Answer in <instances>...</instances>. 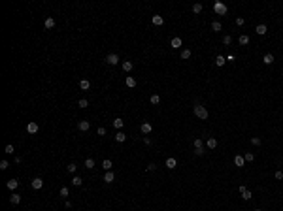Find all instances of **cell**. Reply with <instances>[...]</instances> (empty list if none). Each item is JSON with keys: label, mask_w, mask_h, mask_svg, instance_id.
Instances as JSON below:
<instances>
[{"label": "cell", "mask_w": 283, "mask_h": 211, "mask_svg": "<svg viewBox=\"0 0 283 211\" xmlns=\"http://www.w3.org/2000/svg\"><path fill=\"white\" fill-rule=\"evenodd\" d=\"M85 168L87 170H93L94 168V158H85Z\"/></svg>", "instance_id": "f1b7e54d"}, {"label": "cell", "mask_w": 283, "mask_h": 211, "mask_svg": "<svg viewBox=\"0 0 283 211\" xmlns=\"http://www.w3.org/2000/svg\"><path fill=\"white\" fill-rule=\"evenodd\" d=\"M206 153V151H204V149H194V155H196V157H202V155Z\"/></svg>", "instance_id": "ee69618b"}, {"label": "cell", "mask_w": 283, "mask_h": 211, "mask_svg": "<svg viewBox=\"0 0 283 211\" xmlns=\"http://www.w3.org/2000/svg\"><path fill=\"white\" fill-rule=\"evenodd\" d=\"M55 27V19L53 17H47L45 19V28H53Z\"/></svg>", "instance_id": "1f68e13d"}, {"label": "cell", "mask_w": 283, "mask_h": 211, "mask_svg": "<svg viewBox=\"0 0 283 211\" xmlns=\"http://www.w3.org/2000/svg\"><path fill=\"white\" fill-rule=\"evenodd\" d=\"M8 168H9V162L8 160H2V162H0V170H8Z\"/></svg>", "instance_id": "ab89813d"}, {"label": "cell", "mask_w": 283, "mask_h": 211, "mask_svg": "<svg viewBox=\"0 0 283 211\" xmlns=\"http://www.w3.org/2000/svg\"><path fill=\"white\" fill-rule=\"evenodd\" d=\"M125 83H126V87H130V89H134V87H136V79H134L132 76H126Z\"/></svg>", "instance_id": "2e32d148"}, {"label": "cell", "mask_w": 283, "mask_h": 211, "mask_svg": "<svg viewBox=\"0 0 283 211\" xmlns=\"http://www.w3.org/2000/svg\"><path fill=\"white\" fill-rule=\"evenodd\" d=\"M125 139H126V134H125V132H117V134H115V141H119V143H123Z\"/></svg>", "instance_id": "d4e9b609"}, {"label": "cell", "mask_w": 283, "mask_h": 211, "mask_svg": "<svg viewBox=\"0 0 283 211\" xmlns=\"http://www.w3.org/2000/svg\"><path fill=\"white\" fill-rule=\"evenodd\" d=\"M66 170L70 171V173H74V171L77 170V166H76V164H74V162H70V164H68V166H66Z\"/></svg>", "instance_id": "8d00e7d4"}, {"label": "cell", "mask_w": 283, "mask_h": 211, "mask_svg": "<svg viewBox=\"0 0 283 211\" xmlns=\"http://www.w3.org/2000/svg\"><path fill=\"white\" fill-rule=\"evenodd\" d=\"M234 164L238 168H243V164H245V158H243V155H236L234 157Z\"/></svg>", "instance_id": "ba28073f"}, {"label": "cell", "mask_w": 283, "mask_h": 211, "mask_svg": "<svg viewBox=\"0 0 283 211\" xmlns=\"http://www.w3.org/2000/svg\"><path fill=\"white\" fill-rule=\"evenodd\" d=\"M153 25H157V27H161V25H164V19L161 17V15H153Z\"/></svg>", "instance_id": "d6986e66"}, {"label": "cell", "mask_w": 283, "mask_h": 211, "mask_svg": "<svg viewBox=\"0 0 283 211\" xmlns=\"http://www.w3.org/2000/svg\"><path fill=\"white\" fill-rule=\"evenodd\" d=\"M255 211H262V209H255Z\"/></svg>", "instance_id": "c3c4849f"}, {"label": "cell", "mask_w": 283, "mask_h": 211, "mask_svg": "<svg viewBox=\"0 0 283 211\" xmlns=\"http://www.w3.org/2000/svg\"><path fill=\"white\" fill-rule=\"evenodd\" d=\"M113 128H115V130H121L123 128V125H125V123H123V119H119V117H117V119H113Z\"/></svg>", "instance_id": "5bb4252c"}, {"label": "cell", "mask_w": 283, "mask_h": 211, "mask_svg": "<svg viewBox=\"0 0 283 211\" xmlns=\"http://www.w3.org/2000/svg\"><path fill=\"white\" fill-rule=\"evenodd\" d=\"M225 62H227V58L223 57V55H217L215 57V64L217 66H225Z\"/></svg>", "instance_id": "7402d4cb"}, {"label": "cell", "mask_w": 283, "mask_h": 211, "mask_svg": "<svg viewBox=\"0 0 283 211\" xmlns=\"http://www.w3.org/2000/svg\"><path fill=\"white\" fill-rule=\"evenodd\" d=\"M213 9H215V13H217V15H225L229 8H227L223 2H215V4H213Z\"/></svg>", "instance_id": "3957f363"}, {"label": "cell", "mask_w": 283, "mask_h": 211, "mask_svg": "<svg viewBox=\"0 0 283 211\" xmlns=\"http://www.w3.org/2000/svg\"><path fill=\"white\" fill-rule=\"evenodd\" d=\"M68 194H70V190H68V187H63V189L58 190V196H60V198H68Z\"/></svg>", "instance_id": "f546056e"}, {"label": "cell", "mask_w": 283, "mask_h": 211, "mask_svg": "<svg viewBox=\"0 0 283 211\" xmlns=\"http://www.w3.org/2000/svg\"><path fill=\"white\" fill-rule=\"evenodd\" d=\"M175 166H177V160H175L174 157H170V158L166 160V168H168V170H174Z\"/></svg>", "instance_id": "4fadbf2b"}, {"label": "cell", "mask_w": 283, "mask_h": 211, "mask_svg": "<svg viewBox=\"0 0 283 211\" xmlns=\"http://www.w3.org/2000/svg\"><path fill=\"white\" fill-rule=\"evenodd\" d=\"M96 134H98V136H106V128H104V126H98Z\"/></svg>", "instance_id": "7bdbcfd3"}, {"label": "cell", "mask_w": 283, "mask_h": 211, "mask_svg": "<svg viewBox=\"0 0 283 211\" xmlns=\"http://www.w3.org/2000/svg\"><path fill=\"white\" fill-rule=\"evenodd\" d=\"M230 42H232V38H230L229 34H225V36H223V44H225V45H230Z\"/></svg>", "instance_id": "f35d334b"}, {"label": "cell", "mask_w": 283, "mask_h": 211, "mask_svg": "<svg viewBox=\"0 0 283 211\" xmlns=\"http://www.w3.org/2000/svg\"><path fill=\"white\" fill-rule=\"evenodd\" d=\"M255 32H257V34H259V36H264L266 32H268V27H266V25H257Z\"/></svg>", "instance_id": "30bf717a"}, {"label": "cell", "mask_w": 283, "mask_h": 211, "mask_svg": "<svg viewBox=\"0 0 283 211\" xmlns=\"http://www.w3.org/2000/svg\"><path fill=\"white\" fill-rule=\"evenodd\" d=\"M194 115L198 117V119H208V108L206 106H202V104H194Z\"/></svg>", "instance_id": "6da1fadb"}, {"label": "cell", "mask_w": 283, "mask_h": 211, "mask_svg": "<svg viewBox=\"0 0 283 211\" xmlns=\"http://www.w3.org/2000/svg\"><path fill=\"white\" fill-rule=\"evenodd\" d=\"M132 66H134V64H132V60H125V62H123V70H125V72H130Z\"/></svg>", "instance_id": "4316f807"}, {"label": "cell", "mask_w": 283, "mask_h": 211, "mask_svg": "<svg viewBox=\"0 0 283 211\" xmlns=\"http://www.w3.org/2000/svg\"><path fill=\"white\" fill-rule=\"evenodd\" d=\"M149 102H151V104H153V106H157V104H159V102H161V96H159V94H153V96H151V98H149Z\"/></svg>", "instance_id": "836d02e7"}, {"label": "cell", "mask_w": 283, "mask_h": 211, "mask_svg": "<svg viewBox=\"0 0 283 211\" xmlns=\"http://www.w3.org/2000/svg\"><path fill=\"white\" fill-rule=\"evenodd\" d=\"M181 44H183V42H181V38H172V42H170V45L174 47V49H179Z\"/></svg>", "instance_id": "9a60e30c"}, {"label": "cell", "mask_w": 283, "mask_h": 211, "mask_svg": "<svg viewBox=\"0 0 283 211\" xmlns=\"http://www.w3.org/2000/svg\"><path fill=\"white\" fill-rule=\"evenodd\" d=\"M30 185H32V189L34 190H40L42 187H44V181H42V177H34V179L30 181Z\"/></svg>", "instance_id": "8992f818"}, {"label": "cell", "mask_w": 283, "mask_h": 211, "mask_svg": "<svg viewBox=\"0 0 283 211\" xmlns=\"http://www.w3.org/2000/svg\"><path fill=\"white\" fill-rule=\"evenodd\" d=\"M206 145H208V149H215L217 147V139L215 138H208L206 139Z\"/></svg>", "instance_id": "ac0fdd59"}, {"label": "cell", "mask_w": 283, "mask_h": 211, "mask_svg": "<svg viewBox=\"0 0 283 211\" xmlns=\"http://www.w3.org/2000/svg\"><path fill=\"white\" fill-rule=\"evenodd\" d=\"M4 151H6L8 155H13V151H15V149H13V145H6V149H4Z\"/></svg>", "instance_id": "b9f144b4"}, {"label": "cell", "mask_w": 283, "mask_h": 211, "mask_svg": "<svg viewBox=\"0 0 283 211\" xmlns=\"http://www.w3.org/2000/svg\"><path fill=\"white\" fill-rule=\"evenodd\" d=\"M238 192L242 194V200H251V196H253V192L247 187H243V185H240L238 187Z\"/></svg>", "instance_id": "7a4b0ae2"}, {"label": "cell", "mask_w": 283, "mask_h": 211, "mask_svg": "<svg viewBox=\"0 0 283 211\" xmlns=\"http://www.w3.org/2000/svg\"><path fill=\"white\" fill-rule=\"evenodd\" d=\"M211 30H213V32H221V30H223V25H221L219 21H213V23H211Z\"/></svg>", "instance_id": "44dd1931"}, {"label": "cell", "mask_w": 283, "mask_h": 211, "mask_svg": "<svg viewBox=\"0 0 283 211\" xmlns=\"http://www.w3.org/2000/svg\"><path fill=\"white\" fill-rule=\"evenodd\" d=\"M276 179H283V171H276Z\"/></svg>", "instance_id": "7dc6e473"}, {"label": "cell", "mask_w": 283, "mask_h": 211, "mask_svg": "<svg viewBox=\"0 0 283 211\" xmlns=\"http://www.w3.org/2000/svg\"><path fill=\"white\" fill-rule=\"evenodd\" d=\"M191 55H193V53H191V49H183V51H181V58H183V60L191 58Z\"/></svg>", "instance_id": "d6a6232c"}, {"label": "cell", "mask_w": 283, "mask_h": 211, "mask_svg": "<svg viewBox=\"0 0 283 211\" xmlns=\"http://www.w3.org/2000/svg\"><path fill=\"white\" fill-rule=\"evenodd\" d=\"M77 106H79V108H81V109H85V108H87V106H89V102H87V100H85V98H81V100H79V102H77Z\"/></svg>", "instance_id": "d590c367"}, {"label": "cell", "mask_w": 283, "mask_h": 211, "mask_svg": "<svg viewBox=\"0 0 283 211\" xmlns=\"http://www.w3.org/2000/svg\"><path fill=\"white\" fill-rule=\"evenodd\" d=\"M243 23H245V19H243V17H238V19H236V25H238V27H242Z\"/></svg>", "instance_id": "f6af8a7d"}, {"label": "cell", "mask_w": 283, "mask_h": 211, "mask_svg": "<svg viewBox=\"0 0 283 211\" xmlns=\"http://www.w3.org/2000/svg\"><path fill=\"white\" fill-rule=\"evenodd\" d=\"M147 170H149V171H155V170H157V164H149Z\"/></svg>", "instance_id": "bcb514c9"}, {"label": "cell", "mask_w": 283, "mask_h": 211, "mask_svg": "<svg viewBox=\"0 0 283 211\" xmlns=\"http://www.w3.org/2000/svg\"><path fill=\"white\" fill-rule=\"evenodd\" d=\"M193 11H194V13H200V11H202V4H200V2L193 4Z\"/></svg>", "instance_id": "e575fe53"}, {"label": "cell", "mask_w": 283, "mask_h": 211, "mask_svg": "<svg viewBox=\"0 0 283 211\" xmlns=\"http://www.w3.org/2000/svg\"><path fill=\"white\" fill-rule=\"evenodd\" d=\"M38 130H40V126H38L36 121H30V123L27 125V132H28V134H36Z\"/></svg>", "instance_id": "5b68a950"}, {"label": "cell", "mask_w": 283, "mask_h": 211, "mask_svg": "<svg viewBox=\"0 0 283 211\" xmlns=\"http://www.w3.org/2000/svg\"><path fill=\"white\" fill-rule=\"evenodd\" d=\"M77 128H79L81 132H87L91 128V123L89 121H79V123H77Z\"/></svg>", "instance_id": "9c48e42d"}, {"label": "cell", "mask_w": 283, "mask_h": 211, "mask_svg": "<svg viewBox=\"0 0 283 211\" xmlns=\"http://www.w3.org/2000/svg\"><path fill=\"white\" fill-rule=\"evenodd\" d=\"M9 202L13 204V206L21 204V194H11V196H9Z\"/></svg>", "instance_id": "ffe728a7"}, {"label": "cell", "mask_w": 283, "mask_h": 211, "mask_svg": "<svg viewBox=\"0 0 283 211\" xmlns=\"http://www.w3.org/2000/svg\"><path fill=\"white\" fill-rule=\"evenodd\" d=\"M251 143L253 145H261V138H259V136H253V138H251Z\"/></svg>", "instance_id": "60d3db41"}, {"label": "cell", "mask_w": 283, "mask_h": 211, "mask_svg": "<svg viewBox=\"0 0 283 211\" xmlns=\"http://www.w3.org/2000/svg\"><path fill=\"white\" fill-rule=\"evenodd\" d=\"M262 62H264V64H272V62H274V55L266 53L264 57H262Z\"/></svg>", "instance_id": "603a6c76"}, {"label": "cell", "mask_w": 283, "mask_h": 211, "mask_svg": "<svg viewBox=\"0 0 283 211\" xmlns=\"http://www.w3.org/2000/svg\"><path fill=\"white\" fill-rule=\"evenodd\" d=\"M140 130H142L145 136H147V134H151V132H153V125H151V123H142Z\"/></svg>", "instance_id": "52a82bcc"}, {"label": "cell", "mask_w": 283, "mask_h": 211, "mask_svg": "<svg viewBox=\"0 0 283 211\" xmlns=\"http://www.w3.org/2000/svg\"><path fill=\"white\" fill-rule=\"evenodd\" d=\"M79 89H81V90H89V89H91L89 79H81V81H79Z\"/></svg>", "instance_id": "e0dca14e"}, {"label": "cell", "mask_w": 283, "mask_h": 211, "mask_svg": "<svg viewBox=\"0 0 283 211\" xmlns=\"http://www.w3.org/2000/svg\"><path fill=\"white\" fill-rule=\"evenodd\" d=\"M243 158H245V162H251L253 158H255V155H253V153H245V155H243Z\"/></svg>", "instance_id": "74e56055"}, {"label": "cell", "mask_w": 283, "mask_h": 211, "mask_svg": "<svg viewBox=\"0 0 283 211\" xmlns=\"http://www.w3.org/2000/svg\"><path fill=\"white\" fill-rule=\"evenodd\" d=\"M113 179H115V173L113 171H106V175H104V183H113Z\"/></svg>", "instance_id": "8fae6325"}, {"label": "cell", "mask_w": 283, "mask_h": 211, "mask_svg": "<svg viewBox=\"0 0 283 211\" xmlns=\"http://www.w3.org/2000/svg\"><path fill=\"white\" fill-rule=\"evenodd\" d=\"M193 145H194V149H204V141H202L200 138H196V139H194V141H193Z\"/></svg>", "instance_id": "83f0119b"}, {"label": "cell", "mask_w": 283, "mask_h": 211, "mask_svg": "<svg viewBox=\"0 0 283 211\" xmlns=\"http://www.w3.org/2000/svg\"><path fill=\"white\" fill-rule=\"evenodd\" d=\"M238 42H240V45H247V44H249V36H245V34H242V36L238 38Z\"/></svg>", "instance_id": "4dcf8cb0"}, {"label": "cell", "mask_w": 283, "mask_h": 211, "mask_svg": "<svg viewBox=\"0 0 283 211\" xmlns=\"http://www.w3.org/2000/svg\"><path fill=\"white\" fill-rule=\"evenodd\" d=\"M6 187H8L9 190H15V189L19 187V181H17V179H9L8 183H6Z\"/></svg>", "instance_id": "7c38bea8"}, {"label": "cell", "mask_w": 283, "mask_h": 211, "mask_svg": "<svg viewBox=\"0 0 283 211\" xmlns=\"http://www.w3.org/2000/svg\"><path fill=\"white\" fill-rule=\"evenodd\" d=\"M72 185L74 187H81V185H83V179H81L79 175H76V177H72Z\"/></svg>", "instance_id": "484cf974"}, {"label": "cell", "mask_w": 283, "mask_h": 211, "mask_svg": "<svg viewBox=\"0 0 283 211\" xmlns=\"http://www.w3.org/2000/svg\"><path fill=\"white\" fill-rule=\"evenodd\" d=\"M106 62H108L110 66H117V62H119V57H117V53H110L108 57H106Z\"/></svg>", "instance_id": "277c9868"}, {"label": "cell", "mask_w": 283, "mask_h": 211, "mask_svg": "<svg viewBox=\"0 0 283 211\" xmlns=\"http://www.w3.org/2000/svg\"><path fill=\"white\" fill-rule=\"evenodd\" d=\"M102 168L106 171H112V168H113V164H112V160H108V158H106V160L102 162Z\"/></svg>", "instance_id": "cb8c5ba5"}]
</instances>
